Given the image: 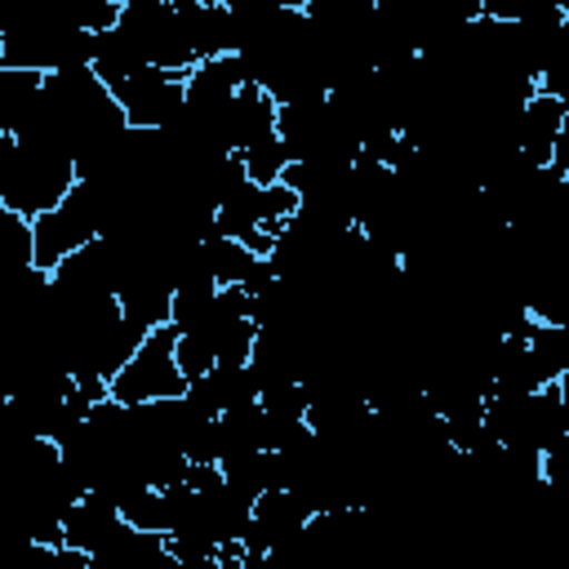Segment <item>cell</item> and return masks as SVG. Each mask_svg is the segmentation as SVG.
<instances>
[{"label":"cell","instance_id":"cell-1","mask_svg":"<svg viewBox=\"0 0 569 569\" xmlns=\"http://www.w3.org/2000/svg\"><path fill=\"white\" fill-rule=\"evenodd\" d=\"M173 325H156L147 329V338L138 342V351L107 378V396L120 405H147V400H164V396H182L187 378L173 360Z\"/></svg>","mask_w":569,"mask_h":569},{"label":"cell","instance_id":"cell-2","mask_svg":"<svg viewBox=\"0 0 569 569\" xmlns=\"http://www.w3.org/2000/svg\"><path fill=\"white\" fill-rule=\"evenodd\" d=\"M98 236V204H93V191L84 182H71V191L31 218V262L40 271H53L67 253L84 249L89 240Z\"/></svg>","mask_w":569,"mask_h":569},{"label":"cell","instance_id":"cell-3","mask_svg":"<svg viewBox=\"0 0 569 569\" xmlns=\"http://www.w3.org/2000/svg\"><path fill=\"white\" fill-rule=\"evenodd\" d=\"M182 80L187 76L164 71V67H138L133 76L111 84V98L120 102L124 124H133V129H164L182 111V102H187Z\"/></svg>","mask_w":569,"mask_h":569},{"label":"cell","instance_id":"cell-4","mask_svg":"<svg viewBox=\"0 0 569 569\" xmlns=\"http://www.w3.org/2000/svg\"><path fill=\"white\" fill-rule=\"evenodd\" d=\"M200 249H204V267H209L213 284H240L244 293H253V289H262V284L271 280L267 258L249 253V249H244L240 240H231V236H204Z\"/></svg>","mask_w":569,"mask_h":569},{"label":"cell","instance_id":"cell-5","mask_svg":"<svg viewBox=\"0 0 569 569\" xmlns=\"http://www.w3.org/2000/svg\"><path fill=\"white\" fill-rule=\"evenodd\" d=\"M116 525H120V507H116L107 493L89 489L80 502H71V507L62 511V547H76V551L93 556V551L111 538Z\"/></svg>","mask_w":569,"mask_h":569},{"label":"cell","instance_id":"cell-6","mask_svg":"<svg viewBox=\"0 0 569 569\" xmlns=\"http://www.w3.org/2000/svg\"><path fill=\"white\" fill-rule=\"evenodd\" d=\"M182 31H187V44L196 49V58H218V53H236V27H231V9L227 4H200V0H187L173 9Z\"/></svg>","mask_w":569,"mask_h":569},{"label":"cell","instance_id":"cell-7","mask_svg":"<svg viewBox=\"0 0 569 569\" xmlns=\"http://www.w3.org/2000/svg\"><path fill=\"white\" fill-rule=\"evenodd\" d=\"M307 516H311V511L298 502L293 489H262V493L253 498V529L262 533L267 556H271L276 547H284V542H293V538L302 533V520H307Z\"/></svg>","mask_w":569,"mask_h":569},{"label":"cell","instance_id":"cell-8","mask_svg":"<svg viewBox=\"0 0 569 569\" xmlns=\"http://www.w3.org/2000/svg\"><path fill=\"white\" fill-rule=\"evenodd\" d=\"M142 62V53L133 49V40L120 31V27H107V31H93V58H89V71L111 89L120 84L124 76H133Z\"/></svg>","mask_w":569,"mask_h":569},{"label":"cell","instance_id":"cell-9","mask_svg":"<svg viewBox=\"0 0 569 569\" xmlns=\"http://www.w3.org/2000/svg\"><path fill=\"white\" fill-rule=\"evenodd\" d=\"M44 71L31 67H4L0 62V133H13V124L22 120V111L31 107V98L40 93Z\"/></svg>","mask_w":569,"mask_h":569},{"label":"cell","instance_id":"cell-10","mask_svg":"<svg viewBox=\"0 0 569 569\" xmlns=\"http://www.w3.org/2000/svg\"><path fill=\"white\" fill-rule=\"evenodd\" d=\"M538 369L547 382H560L569 373V329L565 325H551V320H533L529 333H525Z\"/></svg>","mask_w":569,"mask_h":569},{"label":"cell","instance_id":"cell-11","mask_svg":"<svg viewBox=\"0 0 569 569\" xmlns=\"http://www.w3.org/2000/svg\"><path fill=\"white\" fill-rule=\"evenodd\" d=\"M120 516H124L129 525H138V529H151V533H169V525H173L169 498H164V489H156V485H142V489H133L129 498H120Z\"/></svg>","mask_w":569,"mask_h":569},{"label":"cell","instance_id":"cell-12","mask_svg":"<svg viewBox=\"0 0 569 569\" xmlns=\"http://www.w3.org/2000/svg\"><path fill=\"white\" fill-rule=\"evenodd\" d=\"M240 160H244V178L258 182V187H267V182H276V178L284 173L289 151H284V142H280L276 133H267V138L240 147Z\"/></svg>","mask_w":569,"mask_h":569},{"label":"cell","instance_id":"cell-13","mask_svg":"<svg viewBox=\"0 0 569 569\" xmlns=\"http://www.w3.org/2000/svg\"><path fill=\"white\" fill-rule=\"evenodd\" d=\"M0 262L9 267L31 262V218L13 213L9 204H0Z\"/></svg>","mask_w":569,"mask_h":569},{"label":"cell","instance_id":"cell-14","mask_svg":"<svg viewBox=\"0 0 569 569\" xmlns=\"http://www.w3.org/2000/svg\"><path fill=\"white\" fill-rule=\"evenodd\" d=\"M293 209H298V191L293 187H284L280 178L262 187V231H271V236L284 231V222H289Z\"/></svg>","mask_w":569,"mask_h":569},{"label":"cell","instance_id":"cell-15","mask_svg":"<svg viewBox=\"0 0 569 569\" xmlns=\"http://www.w3.org/2000/svg\"><path fill=\"white\" fill-rule=\"evenodd\" d=\"M173 360H178L182 378H200V373L213 369V351H209V342L200 333H178L173 338Z\"/></svg>","mask_w":569,"mask_h":569},{"label":"cell","instance_id":"cell-16","mask_svg":"<svg viewBox=\"0 0 569 569\" xmlns=\"http://www.w3.org/2000/svg\"><path fill=\"white\" fill-rule=\"evenodd\" d=\"M542 9H560V4L556 0H480V13L498 18V22H520V18L542 13Z\"/></svg>","mask_w":569,"mask_h":569},{"label":"cell","instance_id":"cell-17","mask_svg":"<svg viewBox=\"0 0 569 569\" xmlns=\"http://www.w3.org/2000/svg\"><path fill=\"white\" fill-rule=\"evenodd\" d=\"M4 405H9V396H4V391H0V413H4Z\"/></svg>","mask_w":569,"mask_h":569}]
</instances>
